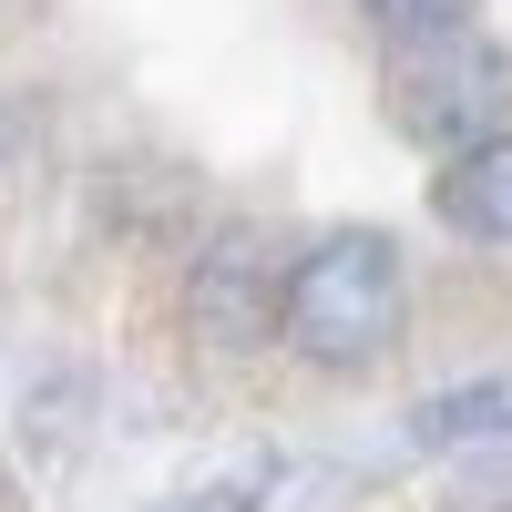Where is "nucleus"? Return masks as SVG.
I'll return each mask as SVG.
<instances>
[{
    "label": "nucleus",
    "instance_id": "4",
    "mask_svg": "<svg viewBox=\"0 0 512 512\" xmlns=\"http://www.w3.org/2000/svg\"><path fill=\"white\" fill-rule=\"evenodd\" d=\"M512 431V379H472V390H441L410 410V441L420 451H472V441H502Z\"/></svg>",
    "mask_w": 512,
    "mask_h": 512
},
{
    "label": "nucleus",
    "instance_id": "1",
    "mask_svg": "<svg viewBox=\"0 0 512 512\" xmlns=\"http://www.w3.org/2000/svg\"><path fill=\"white\" fill-rule=\"evenodd\" d=\"M400 308H410V277H400V246L379 226H338L318 236L308 256L287 267L277 287V338L308 369H359L400 338Z\"/></svg>",
    "mask_w": 512,
    "mask_h": 512
},
{
    "label": "nucleus",
    "instance_id": "2",
    "mask_svg": "<svg viewBox=\"0 0 512 512\" xmlns=\"http://www.w3.org/2000/svg\"><path fill=\"white\" fill-rule=\"evenodd\" d=\"M512 52L482 31H461V41H420V52H390V123L410 144H431L441 164L451 154H472L492 134H512Z\"/></svg>",
    "mask_w": 512,
    "mask_h": 512
},
{
    "label": "nucleus",
    "instance_id": "3",
    "mask_svg": "<svg viewBox=\"0 0 512 512\" xmlns=\"http://www.w3.org/2000/svg\"><path fill=\"white\" fill-rule=\"evenodd\" d=\"M431 216L451 236H472V246H512V134H492V144L441 164L431 175Z\"/></svg>",
    "mask_w": 512,
    "mask_h": 512
},
{
    "label": "nucleus",
    "instance_id": "5",
    "mask_svg": "<svg viewBox=\"0 0 512 512\" xmlns=\"http://www.w3.org/2000/svg\"><path fill=\"white\" fill-rule=\"evenodd\" d=\"M369 31L390 41V52H420V41H461L482 21V0H359Z\"/></svg>",
    "mask_w": 512,
    "mask_h": 512
}]
</instances>
